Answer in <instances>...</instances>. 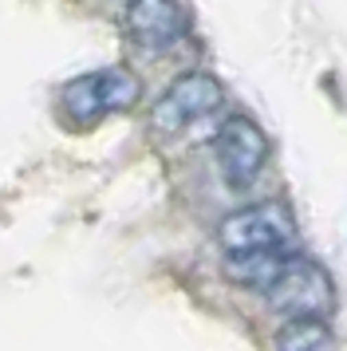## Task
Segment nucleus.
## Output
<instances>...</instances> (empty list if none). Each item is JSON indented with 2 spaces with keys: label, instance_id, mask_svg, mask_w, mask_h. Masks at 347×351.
I'll return each instance as SVG.
<instances>
[{
  "label": "nucleus",
  "instance_id": "obj_1",
  "mask_svg": "<svg viewBox=\"0 0 347 351\" xmlns=\"http://www.w3.org/2000/svg\"><path fill=\"white\" fill-rule=\"evenodd\" d=\"M217 245L229 261L265 253H292L296 245V217L284 202H252L245 209H233L217 225Z\"/></svg>",
  "mask_w": 347,
  "mask_h": 351
},
{
  "label": "nucleus",
  "instance_id": "obj_2",
  "mask_svg": "<svg viewBox=\"0 0 347 351\" xmlns=\"http://www.w3.org/2000/svg\"><path fill=\"white\" fill-rule=\"evenodd\" d=\"M265 300L284 319H328L335 312V280L320 261L292 253L265 288Z\"/></svg>",
  "mask_w": 347,
  "mask_h": 351
},
{
  "label": "nucleus",
  "instance_id": "obj_3",
  "mask_svg": "<svg viewBox=\"0 0 347 351\" xmlns=\"http://www.w3.org/2000/svg\"><path fill=\"white\" fill-rule=\"evenodd\" d=\"M142 95V83L130 67H99L87 75H75L63 83L60 91V111L75 123V127H91L103 123L110 114L130 111Z\"/></svg>",
  "mask_w": 347,
  "mask_h": 351
},
{
  "label": "nucleus",
  "instance_id": "obj_4",
  "mask_svg": "<svg viewBox=\"0 0 347 351\" xmlns=\"http://www.w3.org/2000/svg\"><path fill=\"white\" fill-rule=\"evenodd\" d=\"M217 170L229 190H249L268 166V138L249 114H229L213 134Z\"/></svg>",
  "mask_w": 347,
  "mask_h": 351
},
{
  "label": "nucleus",
  "instance_id": "obj_5",
  "mask_svg": "<svg viewBox=\"0 0 347 351\" xmlns=\"http://www.w3.org/2000/svg\"><path fill=\"white\" fill-rule=\"evenodd\" d=\"M221 103H225V87H221L217 75H209V71H186V75H178L162 91V99L150 111V123H154L158 134H178L189 123L209 119L213 111H221Z\"/></svg>",
  "mask_w": 347,
  "mask_h": 351
},
{
  "label": "nucleus",
  "instance_id": "obj_6",
  "mask_svg": "<svg viewBox=\"0 0 347 351\" xmlns=\"http://www.w3.org/2000/svg\"><path fill=\"white\" fill-rule=\"evenodd\" d=\"M126 32L142 48H174L189 32V12L170 0H142V4L126 8Z\"/></svg>",
  "mask_w": 347,
  "mask_h": 351
},
{
  "label": "nucleus",
  "instance_id": "obj_7",
  "mask_svg": "<svg viewBox=\"0 0 347 351\" xmlns=\"http://www.w3.org/2000/svg\"><path fill=\"white\" fill-rule=\"evenodd\" d=\"M272 351H335L328 319H284L272 335Z\"/></svg>",
  "mask_w": 347,
  "mask_h": 351
}]
</instances>
